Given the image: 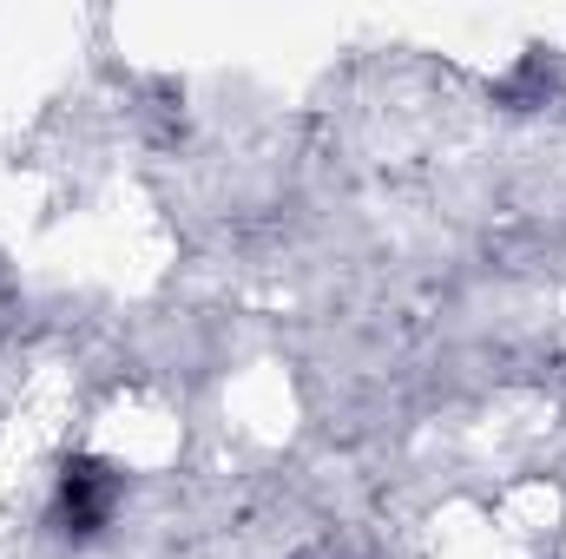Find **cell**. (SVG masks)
<instances>
[{
    "label": "cell",
    "mask_w": 566,
    "mask_h": 559,
    "mask_svg": "<svg viewBox=\"0 0 566 559\" xmlns=\"http://www.w3.org/2000/svg\"><path fill=\"white\" fill-rule=\"evenodd\" d=\"M119 500H126V474L113 461H99V454H73L60 467V481H53V514L46 520H53L60 540L86 547V540H99L113 527Z\"/></svg>",
    "instance_id": "6da1fadb"
}]
</instances>
